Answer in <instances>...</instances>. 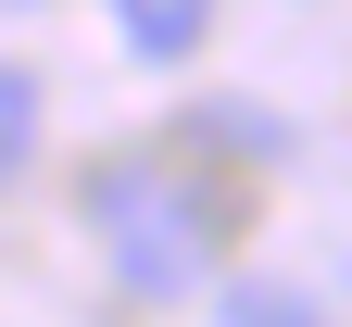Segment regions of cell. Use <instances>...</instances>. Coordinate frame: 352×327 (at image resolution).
I'll return each instance as SVG.
<instances>
[{
    "label": "cell",
    "instance_id": "obj_1",
    "mask_svg": "<svg viewBox=\"0 0 352 327\" xmlns=\"http://www.w3.org/2000/svg\"><path fill=\"white\" fill-rule=\"evenodd\" d=\"M76 226L101 240L113 290H139V302H189L214 277V252H227V202L164 151H101L76 176Z\"/></svg>",
    "mask_w": 352,
    "mask_h": 327
},
{
    "label": "cell",
    "instance_id": "obj_2",
    "mask_svg": "<svg viewBox=\"0 0 352 327\" xmlns=\"http://www.w3.org/2000/svg\"><path fill=\"white\" fill-rule=\"evenodd\" d=\"M113 38L139 63H189L201 38H214V0H113Z\"/></svg>",
    "mask_w": 352,
    "mask_h": 327
},
{
    "label": "cell",
    "instance_id": "obj_3",
    "mask_svg": "<svg viewBox=\"0 0 352 327\" xmlns=\"http://www.w3.org/2000/svg\"><path fill=\"white\" fill-rule=\"evenodd\" d=\"M214 327H327V302L289 290V277H227L214 290Z\"/></svg>",
    "mask_w": 352,
    "mask_h": 327
},
{
    "label": "cell",
    "instance_id": "obj_4",
    "mask_svg": "<svg viewBox=\"0 0 352 327\" xmlns=\"http://www.w3.org/2000/svg\"><path fill=\"white\" fill-rule=\"evenodd\" d=\"M38 151V76L25 63H0V189H13V164Z\"/></svg>",
    "mask_w": 352,
    "mask_h": 327
}]
</instances>
